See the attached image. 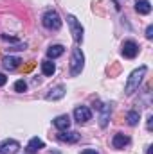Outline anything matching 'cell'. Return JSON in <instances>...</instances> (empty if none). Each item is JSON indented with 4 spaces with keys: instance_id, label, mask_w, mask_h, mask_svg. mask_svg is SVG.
Returning a JSON list of instances; mask_svg holds the SVG:
<instances>
[{
    "instance_id": "obj_11",
    "label": "cell",
    "mask_w": 153,
    "mask_h": 154,
    "mask_svg": "<svg viewBox=\"0 0 153 154\" xmlns=\"http://www.w3.org/2000/svg\"><path fill=\"white\" fill-rule=\"evenodd\" d=\"M52 124H54V127H56V129L65 131V129H69V127H70V116H69V115H60V116H56V118L52 120Z\"/></svg>"
},
{
    "instance_id": "obj_16",
    "label": "cell",
    "mask_w": 153,
    "mask_h": 154,
    "mask_svg": "<svg viewBox=\"0 0 153 154\" xmlns=\"http://www.w3.org/2000/svg\"><path fill=\"white\" fill-rule=\"evenodd\" d=\"M63 52H65V47H63V45H52V47H49V50H47V57H49V59H56V57L63 56Z\"/></svg>"
},
{
    "instance_id": "obj_13",
    "label": "cell",
    "mask_w": 153,
    "mask_h": 154,
    "mask_svg": "<svg viewBox=\"0 0 153 154\" xmlns=\"http://www.w3.org/2000/svg\"><path fill=\"white\" fill-rule=\"evenodd\" d=\"M128 143H130V138H128L126 134H122V133H117L114 138H112V145H114V149H124Z\"/></svg>"
},
{
    "instance_id": "obj_8",
    "label": "cell",
    "mask_w": 153,
    "mask_h": 154,
    "mask_svg": "<svg viewBox=\"0 0 153 154\" xmlns=\"http://www.w3.org/2000/svg\"><path fill=\"white\" fill-rule=\"evenodd\" d=\"M20 151V143L16 140H4L0 143V154H16Z\"/></svg>"
},
{
    "instance_id": "obj_17",
    "label": "cell",
    "mask_w": 153,
    "mask_h": 154,
    "mask_svg": "<svg viewBox=\"0 0 153 154\" xmlns=\"http://www.w3.org/2000/svg\"><path fill=\"white\" fill-rule=\"evenodd\" d=\"M54 72H56V65H54L50 59H47V61L41 63V74H43V75L50 77V75H54Z\"/></svg>"
},
{
    "instance_id": "obj_18",
    "label": "cell",
    "mask_w": 153,
    "mask_h": 154,
    "mask_svg": "<svg viewBox=\"0 0 153 154\" xmlns=\"http://www.w3.org/2000/svg\"><path fill=\"white\" fill-rule=\"evenodd\" d=\"M126 120H128L130 125H137V124H139V113H137V111H128Z\"/></svg>"
},
{
    "instance_id": "obj_24",
    "label": "cell",
    "mask_w": 153,
    "mask_h": 154,
    "mask_svg": "<svg viewBox=\"0 0 153 154\" xmlns=\"http://www.w3.org/2000/svg\"><path fill=\"white\" fill-rule=\"evenodd\" d=\"M54 154H60V152H54Z\"/></svg>"
},
{
    "instance_id": "obj_15",
    "label": "cell",
    "mask_w": 153,
    "mask_h": 154,
    "mask_svg": "<svg viewBox=\"0 0 153 154\" xmlns=\"http://www.w3.org/2000/svg\"><path fill=\"white\" fill-rule=\"evenodd\" d=\"M135 11L139 14H150L151 13V4L148 0H137L135 2Z\"/></svg>"
},
{
    "instance_id": "obj_9",
    "label": "cell",
    "mask_w": 153,
    "mask_h": 154,
    "mask_svg": "<svg viewBox=\"0 0 153 154\" xmlns=\"http://www.w3.org/2000/svg\"><path fill=\"white\" fill-rule=\"evenodd\" d=\"M65 93H67V88L63 86V84H58V86H54V88H50V91L47 93V100H60V99H63L65 97Z\"/></svg>"
},
{
    "instance_id": "obj_19",
    "label": "cell",
    "mask_w": 153,
    "mask_h": 154,
    "mask_svg": "<svg viewBox=\"0 0 153 154\" xmlns=\"http://www.w3.org/2000/svg\"><path fill=\"white\" fill-rule=\"evenodd\" d=\"M27 90V82L24 81V79H20V81H16L15 82V91H18V93H24Z\"/></svg>"
},
{
    "instance_id": "obj_3",
    "label": "cell",
    "mask_w": 153,
    "mask_h": 154,
    "mask_svg": "<svg viewBox=\"0 0 153 154\" xmlns=\"http://www.w3.org/2000/svg\"><path fill=\"white\" fill-rule=\"evenodd\" d=\"M41 23H43V27L45 29H49V31H58V29H61V18H60V14L56 13V11H47L45 14H43V18H41Z\"/></svg>"
},
{
    "instance_id": "obj_20",
    "label": "cell",
    "mask_w": 153,
    "mask_h": 154,
    "mask_svg": "<svg viewBox=\"0 0 153 154\" xmlns=\"http://www.w3.org/2000/svg\"><path fill=\"white\" fill-rule=\"evenodd\" d=\"M146 38L148 39L153 38V25H148V29H146Z\"/></svg>"
},
{
    "instance_id": "obj_22",
    "label": "cell",
    "mask_w": 153,
    "mask_h": 154,
    "mask_svg": "<svg viewBox=\"0 0 153 154\" xmlns=\"http://www.w3.org/2000/svg\"><path fill=\"white\" fill-rule=\"evenodd\" d=\"M81 154H97V151H94V149H85Z\"/></svg>"
},
{
    "instance_id": "obj_2",
    "label": "cell",
    "mask_w": 153,
    "mask_h": 154,
    "mask_svg": "<svg viewBox=\"0 0 153 154\" xmlns=\"http://www.w3.org/2000/svg\"><path fill=\"white\" fill-rule=\"evenodd\" d=\"M83 66H85V56H83L81 48H74L72 56H70V75H79L83 72Z\"/></svg>"
},
{
    "instance_id": "obj_21",
    "label": "cell",
    "mask_w": 153,
    "mask_h": 154,
    "mask_svg": "<svg viewBox=\"0 0 153 154\" xmlns=\"http://www.w3.org/2000/svg\"><path fill=\"white\" fill-rule=\"evenodd\" d=\"M5 82H7V77L4 75V74H0V86H4Z\"/></svg>"
},
{
    "instance_id": "obj_1",
    "label": "cell",
    "mask_w": 153,
    "mask_h": 154,
    "mask_svg": "<svg viewBox=\"0 0 153 154\" xmlns=\"http://www.w3.org/2000/svg\"><path fill=\"white\" fill-rule=\"evenodd\" d=\"M146 72H148V68H146V66H141V68H137V70H133V72L130 74L128 81H126V86H124V93H126V95H132L133 91L139 90V86H141L144 75H146Z\"/></svg>"
},
{
    "instance_id": "obj_7",
    "label": "cell",
    "mask_w": 153,
    "mask_h": 154,
    "mask_svg": "<svg viewBox=\"0 0 153 154\" xmlns=\"http://www.w3.org/2000/svg\"><path fill=\"white\" fill-rule=\"evenodd\" d=\"M79 138H81V134L77 131L65 129V131H60L58 133V140L60 142H65V143H76V142H79Z\"/></svg>"
},
{
    "instance_id": "obj_5",
    "label": "cell",
    "mask_w": 153,
    "mask_h": 154,
    "mask_svg": "<svg viewBox=\"0 0 153 154\" xmlns=\"http://www.w3.org/2000/svg\"><path fill=\"white\" fill-rule=\"evenodd\" d=\"M90 118H92V111L86 106H77L74 109V120L77 124H86Z\"/></svg>"
},
{
    "instance_id": "obj_14",
    "label": "cell",
    "mask_w": 153,
    "mask_h": 154,
    "mask_svg": "<svg viewBox=\"0 0 153 154\" xmlns=\"http://www.w3.org/2000/svg\"><path fill=\"white\" fill-rule=\"evenodd\" d=\"M43 145H45V143H43V140H40L38 136H34V138H31V140H29V143H27V147H25V149H27V152H29V154H34V152H38L40 149H43Z\"/></svg>"
},
{
    "instance_id": "obj_12",
    "label": "cell",
    "mask_w": 153,
    "mask_h": 154,
    "mask_svg": "<svg viewBox=\"0 0 153 154\" xmlns=\"http://www.w3.org/2000/svg\"><path fill=\"white\" fill-rule=\"evenodd\" d=\"M99 109H101V115H99V125H101V127H106V125H108L110 113H112V106H110V104H103V106H99Z\"/></svg>"
},
{
    "instance_id": "obj_6",
    "label": "cell",
    "mask_w": 153,
    "mask_h": 154,
    "mask_svg": "<svg viewBox=\"0 0 153 154\" xmlns=\"http://www.w3.org/2000/svg\"><path fill=\"white\" fill-rule=\"evenodd\" d=\"M137 54H139V45H137L135 41L128 39V41L122 43V56H124L126 59H133Z\"/></svg>"
},
{
    "instance_id": "obj_10",
    "label": "cell",
    "mask_w": 153,
    "mask_h": 154,
    "mask_svg": "<svg viewBox=\"0 0 153 154\" xmlns=\"http://www.w3.org/2000/svg\"><path fill=\"white\" fill-rule=\"evenodd\" d=\"M20 63H22V59L16 57V56H5V57L2 59V65H4L5 70H16V68L20 66Z\"/></svg>"
},
{
    "instance_id": "obj_23",
    "label": "cell",
    "mask_w": 153,
    "mask_h": 154,
    "mask_svg": "<svg viewBox=\"0 0 153 154\" xmlns=\"http://www.w3.org/2000/svg\"><path fill=\"white\" fill-rule=\"evenodd\" d=\"M151 120L153 116H148V131H151Z\"/></svg>"
},
{
    "instance_id": "obj_4",
    "label": "cell",
    "mask_w": 153,
    "mask_h": 154,
    "mask_svg": "<svg viewBox=\"0 0 153 154\" xmlns=\"http://www.w3.org/2000/svg\"><path fill=\"white\" fill-rule=\"evenodd\" d=\"M67 23H69V27H70V34H72L74 41H76V43H81V41H83V25L77 22V18L72 16V14L67 16Z\"/></svg>"
}]
</instances>
